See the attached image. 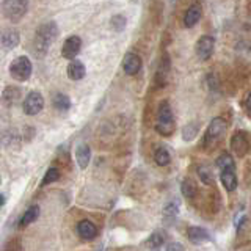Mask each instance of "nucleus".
<instances>
[{
	"label": "nucleus",
	"instance_id": "f257e3e1",
	"mask_svg": "<svg viewBox=\"0 0 251 251\" xmlns=\"http://www.w3.org/2000/svg\"><path fill=\"white\" fill-rule=\"evenodd\" d=\"M58 36V27L55 22H44L38 27L33 41V52L38 57H44L49 47Z\"/></svg>",
	"mask_w": 251,
	"mask_h": 251
},
{
	"label": "nucleus",
	"instance_id": "4468645a",
	"mask_svg": "<svg viewBox=\"0 0 251 251\" xmlns=\"http://www.w3.org/2000/svg\"><path fill=\"white\" fill-rule=\"evenodd\" d=\"M77 232L83 240H93L98 234V227L93 222H90V220H82V222L77 225Z\"/></svg>",
	"mask_w": 251,
	"mask_h": 251
},
{
	"label": "nucleus",
	"instance_id": "ddd939ff",
	"mask_svg": "<svg viewBox=\"0 0 251 251\" xmlns=\"http://www.w3.org/2000/svg\"><path fill=\"white\" fill-rule=\"evenodd\" d=\"M188 240H190L193 245H202V243H207L210 242V234L202 229V227H198V226H192L188 227Z\"/></svg>",
	"mask_w": 251,
	"mask_h": 251
},
{
	"label": "nucleus",
	"instance_id": "bb28decb",
	"mask_svg": "<svg viewBox=\"0 0 251 251\" xmlns=\"http://www.w3.org/2000/svg\"><path fill=\"white\" fill-rule=\"evenodd\" d=\"M198 130H200V126L196 123H188L184 130H182V138L185 141H192L196 135H198Z\"/></svg>",
	"mask_w": 251,
	"mask_h": 251
},
{
	"label": "nucleus",
	"instance_id": "a878e982",
	"mask_svg": "<svg viewBox=\"0 0 251 251\" xmlns=\"http://www.w3.org/2000/svg\"><path fill=\"white\" fill-rule=\"evenodd\" d=\"M198 176L202 180V184H206V185L214 184V175H212V170H210V167H207V165H201V167H198Z\"/></svg>",
	"mask_w": 251,
	"mask_h": 251
},
{
	"label": "nucleus",
	"instance_id": "b1692460",
	"mask_svg": "<svg viewBox=\"0 0 251 251\" xmlns=\"http://www.w3.org/2000/svg\"><path fill=\"white\" fill-rule=\"evenodd\" d=\"M165 239H167V235H165L163 231H155V232H152L151 235H149V239H148V242H146V245H148L149 248H154V250H155V248H159V247L163 245Z\"/></svg>",
	"mask_w": 251,
	"mask_h": 251
},
{
	"label": "nucleus",
	"instance_id": "2eb2a0df",
	"mask_svg": "<svg viewBox=\"0 0 251 251\" xmlns=\"http://www.w3.org/2000/svg\"><path fill=\"white\" fill-rule=\"evenodd\" d=\"M66 73H68V77L71 78V80H82L86 74V69H85V65L82 61L73 60V61H69V65L66 68Z\"/></svg>",
	"mask_w": 251,
	"mask_h": 251
},
{
	"label": "nucleus",
	"instance_id": "c85d7f7f",
	"mask_svg": "<svg viewBox=\"0 0 251 251\" xmlns=\"http://www.w3.org/2000/svg\"><path fill=\"white\" fill-rule=\"evenodd\" d=\"M126 18L123 14H116V16H113L112 19H110V25H112V28L115 30V31H123L124 28H126Z\"/></svg>",
	"mask_w": 251,
	"mask_h": 251
},
{
	"label": "nucleus",
	"instance_id": "39448f33",
	"mask_svg": "<svg viewBox=\"0 0 251 251\" xmlns=\"http://www.w3.org/2000/svg\"><path fill=\"white\" fill-rule=\"evenodd\" d=\"M28 2L25 0H6L2 3V11L5 14L6 19H10L11 22H19L27 13Z\"/></svg>",
	"mask_w": 251,
	"mask_h": 251
},
{
	"label": "nucleus",
	"instance_id": "f3484780",
	"mask_svg": "<svg viewBox=\"0 0 251 251\" xmlns=\"http://www.w3.org/2000/svg\"><path fill=\"white\" fill-rule=\"evenodd\" d=\"M75 160L78 163V167L85 170L90 165L91 160V149L88 145H78L75 149Z\"/></svg>",
	"mask_w": 251,
	"mask_h": 251
},
{
	"label": "nucleus",
	"instance_id": "6ab92c4d",
	"mask_svg": "<svg viewBox=\"0 0 251 251\" xmlns=\"http://www.w3.org/2000/svg\"><path fill=\"white\" fill-rule=\"evenodd\" d=\"M215 165H217V168L220 171H234L235 170V163H234L232 155L227 154V152L220 155L218 159L215 160Z\"/></svg>",
	"mask_w": 251,
	"mask_h": 251
},
{
	"label": "nucleus",
	"instance_id": "393cba45",
	"mask_svg": "<svg viewBox=\"0 0 251 251\" xmlns=\"http://www.w3.org/2000/svg\"><path fill=\"white\" fill-rule=\"evenodd\" d=\"M179 214V206L176 202H170L167 206L163 207V220L167 223H173L175 222V218L177 217Z\"/></svg>",
	"mask_w": 251,
	"mask_h": 251
},
{
	"label": "nucleus",
	"instance_id": "a211bd4d",
	"mask_svg": "<svg viewBox=\"0 0 251 251\" xmlns=\"http://www.w3.org/2000/svg\"><path fill=\"white\" fill-rule=\"evenodd\" d=\"M220 179H222V184L227 192H234L235 188H237V176H235V171H222Z\"/></svg>",
	"mask_w": 251,
	"mask_h": 251
},
{
	"label": "nucleus",
	"instance_id": "473e14b6",
	"mask_svg": "<svg viewBox=\"0 0 251 251\" xmlns=\"http://www.w3.org/2000/svg\"><path fill=\"white\" fill-rule=\"evenodd\" d=\"M2 204H5V196L0 195V206H2Z\"/></svg>",
	"mask_w": 251,
	"mask_h": 251
},
{
	"label": "nucleus",
	"instance_id": "7c9ffc66",
	"mask_svg": "<svg viewBox=\"0 0 251 251\" xmlns=\"http://www.w3.org/2000/svg\"><path fill=\"white\" fill-rule=\"evenodd\" d=\"M165 251H185V250H184V245H182V243L173 242V243H170V245L167 247V250H165Z\"/></svg>",
	"mask_w": 251,
	"mask_h": 251
},
{
	"label": "nucleus",
	"instance_id": "c756f323",
	"mask_svg": "<svg viewBox=\"0 0 251 251\" xmlns=\"http://www.w3.org/2000/svg\"><path fill=\"white\" fill-rule=\"evenodd\" d=\"M207 83H209V88L210 90H215V91H218L220 90V82H218V77L215 75V74H209L207 75Z\"/></svg>",
	"mask_w": 251,
	"mask_h": 251
},
{
	"label": "nucleus",
	"instance_id": "2f4dec72",
	"mask_svg": "<svg viewBox=\"0 0 251 251\" xmlns=\"http://www.w3.org/2000/svg\"><path fill=\"white\" fill-rule=\"evenodd\" d=\"M247 107H248V110L251 112V93L248 94V98H247Z\"/></svg>",
	"mask_w": 251,
	"mask_h": 251
},
{
	"label": "nucleus",
	"instance_id": "7ed1b4c3",
	"mask_svg": "<svg viewBox=\"0 0 251 251\" xmlns=\"http://www.w3.org/2000/svg\"><path fill=\"white\" fill-rule=\"evenodd\" d=\"M226 127H227V124L223 118H214V120L210 121L206 133H204V140H202L204 149L210 151V149L217 148L220 145V141L225 137Z\"/></svg>",
	"mask_w": 251,
	"mask_h": 251
},
{
	"label": "nucleus",
	"instance_id": "9b49d317",
	"mask_svg": "<svg viewBox=\"0 0 251 251\" xmlns=\"http://www.w3.org/2000/svg\"><path fill=\"white\" fill-rule=\"evenodd\" d=\"M123 69H124V73L129 74V75L138 74L140 69H141V58H140V55L133 53V52L126 53V57L123 60Z\"/></svg>",
	"mask_w": 251,
	"mask_h": 251
},
{
	"label": "nucleus",
	"instance_id": "0eeeda50",
	"mask_svg": "<svg viewBox=\"0 0 251 251\" xmlns=\"http://www.w3.org/2000/svg\"><path fill=\"white\" fill-rule=\"evenodd\" d=\"M44 98L39 91H30L24 99V112L28 116H35L43 110Z\"/></svg>",
	"mask_w": 251,
	"mask_h": 251
},
{
	"label": "nucleus",
	"instance_id": "5701e85b",
	"mask_svg": "<svg viewBox=\"0 0 251 251\" xmlns=\"http://www.w3.org/2000/svg\"><path fill=\"white\" fill-rule=\"evenodd\" d=\"M180 192L188 200H193L196 196V192H198V188H196V184L193 182L192 179H184L182 184H180Z\"/></svg>",
	"mask_w": 251,
	"mask_h": 251
},
{
	"label": "nucleus",
	"instance_id": "423d86ee",
	"mask_svg": "<svg viewBox=\"0 0 251 251\" xmlns=\"http://www.w3.org/2000/svg\"><path fill=\"white\" fill-rule=\"evenodd\" d=\"M231 149L237 157H245L251 149V141L247 132L237 130L231 138Z\"/></svg>",
	"mask_w": 251,
	"mask_h": 251
},
{
	"label": "nucleus",
	"instance_id": "1a4fd4ad",
	"mask_svg": "<svg viewBox=\"0 0 251 251\" xmlns=\"http://www.w3.org/2000/svg\"><path fill=\"white\" fill-rule=\"evenodd\" d=\"M19 31L13 27H6L0 30V49L2 50H11L19 44Z\"/></svg>",
	"mask_w": 251,
	"mask_h": 251
},
{
	"label": "nucleus",
	"instance_id": "412c9836",
	"mask_svg": "<svg viewBox=\"0 0 251 251\" xmlns=\"http://www.w3.org/2000/svg\"><path fill=\"white\" fill-rule=\"evenodd\" d=\"M52 104L53 107L60 110V112H66V110L71 108V99L66 96V94H63V93H57V94H53V98H52Z\"/></svg>",
	"mask_w": 251,
	"mask_h": 251
},
{
	"label": "nucleus",
	"instance_id": "4be33fe9",
	"mask_svg": "<svg viewBox=\"0 0 251 251\" xmlns=\"http://www.w3.org/2000/svg\"><path fill=\"white\" fill-rule=\"evenodd\" d=\"M154 160L159 167H167V165L171 162V155L168 152L167 148H157L154 152Z\"/></svg>",
	"mask_w": 251,
	"mask_h": 251
},
{
	"label": "nucleus",
	"instance_id": "6e6552de",
	"mask_svg": "<svg viewBox=\"0 0 251 251\" xmlns=\"http://www.w3.org/2000/svg\"><path fill=\"white\" fill-rule=\"evenodd\" d=\"M214 49H215V39L214 36H209V35H202L195 44V52L198 55V58L202 61H206L212 57Z\"/></svg>",
	"mask_w": 251,
	"mask_h": 251
},
{
	"label": "nucleus",
	"instance_id": "f03ea898",
	"mask_svg": "<svg viewBox=\"0 0 251 251\" xmlns=\"http://www.w3.org/2000/svg\"><path fill=\"white\" fill-rule=\"evenodd\" d=\"M155 130L163 137H170L176 130L175 118H173V110L168 100H163L159 105V112H157V124Z\"/></svg>",
	"mask_w": 251,
	"mask_h": 251
},
{
	"label": "nucleus",
	"instance_id": "cd10ccee",
	"mask_svg": "<svg viewBox=\"0 0 251 251\" xmlns=\"http://www.w3.org/2000/svg\"><path fill=\"white\" fill-rule=\"evenodd\" d=\"M58 179H60V170H57V168H49L46 175H44L43 180H41V187H46V185H49V184L57 182Z\"/></svg>",
	"mask_w": 251,
	"mask_h": 251
},
{
	"label": "nucleus",
	"instance_id": "9d476101",
	"mask_svg": "<svg viewBox=\"0 0 251 251\" xmlns=\"http://www.w3.org/2000/svg\"><path fill=\"white\" fill-rule=\"evenodd\" d=\"M82 49V39L78 38L77 35H73L69 36L65 43H63V47H61V55L68 60H75V57L78 55Z\"/></svg>",
	"mask_w": 251,
	"mask_h": 251
},
{
	"label": "nucleus",
	"instance_id": "f8f14e48",
	"mask_svg": "<svg viewBox=\"0 0 251 251\" xmlns=\"http://www.w3.org/2000/svg\"><path fill=\"white\" fill-rule=\"evenodd\" d=\"M21 99H22V91H21L19 86L10 85L3 90L2 102H3L5 107H13V105L18 104V102H21Z\"/></svg>",
	"mask_w": 251,
	"mask_h": 251
},
{
	"label": "nucleus",
	"instance_id": "aec40b11",
	"mask_svg": "<svg viewBox=\"0 0 251 251\" xmlns=\"http://www.w3.org/2000/svg\"><path fill=\"white\" fill-rule=\"evenodd\" d=\"M38 217H39V206H30L25 212H24V215L21 218V222H19L21 227H25L30 223L36 222Z\"/></svg>",
	"mask_w": 251,
	"mask_h": 251
},
{
	"label": "nucleus",
	"instance_id": "20e7f679",
	"mask_svg": "<svg viewBox=\"0 0 251 251\" xmlns=\"http://www.w3.org/2000/svg\"><path fill=\"white\" fill-rule=\"evenodd\" d=\"M31 61L25 55L16 57L10 65V75L16 82H27L31 75Z\"/></svg>",
	"mask_w": 251,
	"mask_h": 251
},
{
	"label": "nucleus",
	"instance_id": "dca6fc26",
	"mask_svg": "<svg viewBox=\"0 0 251 251\" xmlns=\"http://www.w3.org/2000/svg\"><path fill=\"white\" fill-rule=\"evenodd\" d=\"M201 16H202L201 6H200V5H192V6L185 11V16H184V25H185L187 28L195 27L196 24L200 22Z\"/></svg>",
	"mask_w": 251,
	"mask_h": 251
},
{
	"label": "nucleus",
	"instance_id": "72a5a7b5",
	"mask_svg": "<svg viewBox=\"0 0 251 251\" xmlns=\"http://www.w3.org/2000/svg\"><path fill=\"white\" fill-rule=\"evenodd\" d=\"M0 182H2V179H0Z\"/></svg>",
	"mask_w": 251,
	"mask_h": 251
}]
</instances>
